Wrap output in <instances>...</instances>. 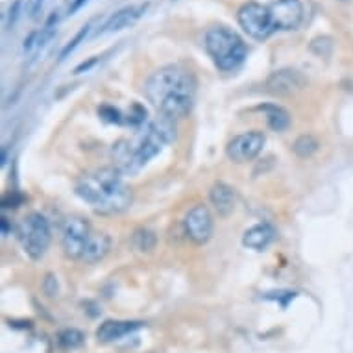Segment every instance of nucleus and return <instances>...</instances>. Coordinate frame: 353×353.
Wrapping results in <instances>:
<instances>
[{
	"mask_svg": "<svg viewBox=\"0 0 353 353\" xmlns=\"http://www.w3.org/2000/svg\"><path fill=\"white\" fill-rule=\"evenodd\" d=\"M196 82L192 74L178 65H166L148 76L144 94L161 116L178 120L189 115L194 104Z\"/></svg>",
	"mask_w": 353,
	"mask_h": 353,
	"instance_id": "1",
	"label": "nucleus"
},
{
	"mask_svg": "<svg viewBox=\"0 0 353 353\" xmlns=\"http://www.w3.org/2000/svg\"><path fill=\"white\" fill-rule=\"evenodd\" d=\"M76 194L100 214H118L132 206V189L118 168H100L84 176L76 185Z\"/></svg>",
	"mask_w": 353,
	"mask_h": 353,
	"instance_id": "2",
	"label": "nucleus"
},
{
	"mask_svg": "<svg viewBox=\"0 0 353 353\" xmlns=\"http://www.w3.org/2000/svg\"><path fill=\"white\" fill-rule=\"evenodd\" d=\"M176 137L174 120L161 116V120H156L148 126L140 135H137L134 140L118 142L113 150V156L118 161V170L120 172H135L140 166L154 159L164 144H168Z\"/></svg>",
	"mask_w": 353,
	"mask_h": 353,
	"instance_id": "3",
	"label": "nucleus"
},
{
	"mask_svg": "<svg viewBox=\"0 0 353 353\" xmlns=\"http://www.w3.org/2000/svg\"><path fill=\"white\" fill-rule=\"evenodd\" d=\"M204 46L214 65L224 72H232L238 68L248 56L246 43L240 39V36L226 26H214L207 30Z\"/></svg>",
	"mask_w": 353,
	"mask_h": 353,
	"instance_id": "4",
	"label": "nucleus"
},
{
	"mask_svg": "<svg viewBox=\"0 0 353 353\" xmlns=\"http://www.w3.org/2000/svg\"><path fill=\"white\" fill-rule=\"evenodd\" d=\"M17 235L22 250L34 261H39L46 254L50 246V238H52L48 220L44 218L41 213L26 214L24 218L20 220V224H18Z\"/></svg>",
	"mask_w": 353,
	"mask_h": 353,
	"instance_id": "5",
	"label": "nucleus"
},
{
	"mask_svg": "<svg viewBox=\"0 0 353 353\" xmlns=\"http://www.w3.org/2000/svg\"><path fill=\"white\" fill-rule=\"evenodd\" d=\"M237 20L240 28L256 41H266L274 32H278L272 20L270 8L257 2H246L244 6H240Z\"/></svg>",
	"mask_w": 353,
	"mask_h": 353,
	"instance_id": "6",
	"label": "nucleus"
},
{
	"mask_svg": "<svg viewBox=\"0 0 353 353\" xmlns=\"http://www.w3.org/2000/svg\"><path fill=\"white\" fill-rule=\"evenodd\" d=\"M91 237L92 233L87 220L82 216H68L63 222V230H61V244L65 256L70 259H84Z\"/></svg>",
	"mask_w": 353,
	"mask_h": 353,
	"instance_id": "7",
	"label": "nucleus"
},
{
	"mask_svg": "<svg viewBox=\"0 0 353 353\" xmlns=\"http://www.w3.org/2000/svg\"><path fill=\"white\" fill-rule=\"evenodd\" d=\"M264 146V135L262 132H246L237 137H233L228 146L226 154L233 163H248L252 159H256L261 154Z\"/></svg>",
	"mask_w": 353,
	"mask_h": 353,
	"instance_id": "8",
	"label": "nucleus"
},
{
	"mask_svg": "<svg viewBox=\"0 0 353 353\" xmlns=\"http://www.w3.org/2000/svg\"><path fill=\"white\" fill-rule=\"evenodd\" d=\"M185 233L194 244H206L213 235V216L207 206H194L183 220Z\"/></svg>",
	"mask_w": 353,
	"mask_h": 353,
	"instance_id": "9",
	"label": "nucleus"
},
{
	"mask_svg": "<svg viewBox=\"0 0 353 353\" xmlns=\"http://www.w3.org/2000/svg\"><path fill=\"white\" fill-rule=\"evenodd\" d=\"M268 8L276 30H296L304 20V4L300 0H274Z\"/></svg>",
	"mask_w": 353,
	"mask_h": 353,
	"instance_id": "10",
	"label": "nucleus"
},
{
	"mask_svg": "<svg viewBox=\"0 0 353 353\" xmlns=\"http://www.w3.org/2000/svg\"><path fill=\"white\" fill-rule=\"evenodd\" d=\"M305 80L298 70L292 68H283V70H276L270 74L266 80V89L272 94H280V96H288L304 89Z\"/></svg>",
	"mask_w": 353,
	"mask_h": 353,
	"instance_id": "11",
	"label": "nucleus"
},
{
	"mask_svg": "<svg viewBox=\"0 0 353 353\" xmlns=\"http://www.w3.org/2000/svg\"><path fill=\"white\" fill-rule=\"evenodd\" d=\"M142 328V322H130V320H108L96 329V336L100 342H115L124 336L135 333Z\"/></svg>",
	"mask_w": 353,
	"mask_h": 353,
	"instance_id": "12",
	"label": "nucleus"
},
{
	"mask_svg": "<svg viewBox=\"0 0 353 353\" xmlns=\"http://www.w3.org/2000/svg\"><path fill=\"white\" fill-rule=\"evenodd\" d=\"M146 8L148 4H139V6H128V8H124V10H120V12L113 13L110 17V20L102 26L100 34L118 32V30H124V28H128V26L135 24V22L144 15Z\"/></svg>",
	"mask_w": 353,
	"mask_h": 353,
	"instance_id": "13",
	"label": "nucleus"
},
{
	"mask_svg": "<svg viewBox=\"0 0 353 353\" xmlns=\"http://www.w3.org/2000/svg\"><path fill=\"white\" fill-rule=\"evenodd\" d=\"M209 200H211V206L214 207V211L218 213V216H230L235 209L237 198H235V190L230 185L218 182L211 187Z\"/></svg>",
	"mask_w": 353,
	"mask_h": 353,
	"instance_id": "14",
	"label": "nucleus"
},
{
	"mask_svg": "<svg viewBox=\"0 0 353 353\" xmlns=\"http://www.w3.org/2000/svg\"><path fill=\"white\" fill-rule=\"evenodd\" d=\"M274 240V230L268 224H256L252 226L248 232L244 233L242 244L246 248L256 252H262L268 248V244Z\"/></svg>",
	"mask_w": 353,
	"mask_h": 353,
	"instance_id": "15",
	"label": "nucleus"
},
{
	"mask_svg": "<svg viewBox=\"0 0 353 353\" xmlns=\"http://www.w3.org/2000/svg\"><path fill=\"white\" fill-rule=\"evenodd\" d=\"M110 248H111L110 235H106V233L92 235L91 240H89V246H87L86 254H84V261H87V262L100 261V259H104V257L108 256Z\"/></svg>",
	"mask_w": 353,
	"mask_h": 353,
	"instance_id": "16",
	"label": "nucleus"
},
{
	"mask_svg": "<svg viewBox=\"0 0 353 353\" xmlns=\"http://www.w3.org/2000/svg\"><path fill=\"white\" fill-rule=\"evenodd\" d=\"M262 111H264L268 126L274 130V132H283V130L288 128L290 116H288V113H286L283 108H280V106H272V104H270V106H264Z\"/></svg>",
	"mask_w": 353,
	"mask_h": 353,
	"instance_id": "17",
	"label": "nucleus"
},
{
	"mask_svg": "<svg viewBox=\"0 0 353 353\" xmlns=\"http://www.w3.org/2000/svg\"><path fill=\"white\" fill-rule=\"evenodd\" d=\"M132 242H134V248L137 252H150L156 248L158 238H156V233L154 232H150L146 228H139V230H135Z\"/></svg>",
	"mask_w": 353,
	"mask_h": 353,
	"instance_id": "18",
	"label": "nucleus"
},
{
	"mask_svg": "<svg viewBox=\"0 0 353 353\" xmlns=\"http://www.w3.org/2000/svg\"><path fill=\"white\" fill-rule=\"evenodd\" d=\"M292 150L298 158H310L318 150V140L312 135H302L300 139H296Z\"/></svg>",
	"mask_w": 353,
	"mask_h": 353,
	"instance_id": "19",
	"label": "nucleus"
},
{
	"mask_svg": "<svg viewBox=\"0 0 353 353\" xmlns=\"http://www.w3.org/2000/svg\"><path fill=\"white\" fill-rule=\"evenodd\" d=\"M84 342V335L80 333L78 329H65L60 333V344L67 350H74Z\"/></svg>",
	"mask_w": 353,
	"mask_h": 353,
	"instance_id": "20",
	"label": "nucleus"
},
{
	"mask_svg": "<svg viewBox=\"0 0 353 353\" xmlns=\"http://www.w3.org/2000/svg\"><path fill=\"white\" fill-rule=\"evenodd\" d=\"M89 28H91L89 24L84 26V28H82V30H80L78 34H76V37H74L72 41H70L68 44H65V48L61 50V54H60V60H65V58H67V56L70 54V52H72V50L76 48V46H78V44L82 43V41H84V39H86V36L89 34Z\"/></svg>",
	"mask_w": 353,
	"mask_h": 353,
	"instance_id": "21",
	"label": "nucleus"
},
{
	"mask_svg": "<svg viewBox=\"0 0 353 353\" xmlns=\"http://www.w3.org/2000/svg\"><path fill=\"white\" fill-rule=\"evenodd\" d=\"M18 12H20V0H15L12 10H10V26L15 24V20H17L18 17Z\"/></svg>",
	"mask_w": 353,
	"mask_h": 353,
	"instance_id": "22",
	"label": "nucleus"
},
{
	"mask_svg": "<svg viewBox=\"0 0 353 353\" xmlns=\"http://www.w3.org/2000/svg\"><path fill=\"white\" fill-rule=\"evenodd\" d=\"M41 6H43V0H30V15L32 17H36L37 12L41 10Z\"/></svg>",
	"mask_w": 353,
	"mask_h": 353,
	"instance_id": "23",
	"label": "nucleus"
},
{
	"mask_svg": "<svg viewBox=\"0 0 353 353\" xmlns=\"http://www.w3.org/2000/svg\"><path fill=\"white\" fill-rule=\"evenodd\" d=\"M94 63H96V58H92V60H89V61H87V63H82V65H80V67L76 68L74 72L80 74V72H84V70H89V68H91L92 65H94Z\"/></svg>",
	"mask_w": 353,
	"mask_h": 353,
	"instance_id": "24",
	"label": "nucleus"
},
{
	"mask_svg": "<svg viewBox=\"0 0 353 353\" xmlns=\"http://www.w3.org/2000/svg\"><path fill=\"white\" fill-rule=\"evenodd\" d=\"M86 2H87V0H76V2H74V6L70 8V13H74V12H76V10H78L80 6H84Z\"/></svg>",
	"mask_w": 353,
	"mask_h": 353,
	"instance_id": "25",
	"label": "nucleus"
},
{
	"mask_svg": "<svg viewBox=\"0 0 353 353\" xmlns=\"http://www.w3.org/2000/svg\"><path fill=\"white\" fill-rule=\"evenodd\" d=\"M2 235H8V218H2Z\"/></svg>",
	"mask_w": 353,
	"mask_h": 353,
	"instance_id": "26",
	"label": "nucleus"
}]
</instances>
